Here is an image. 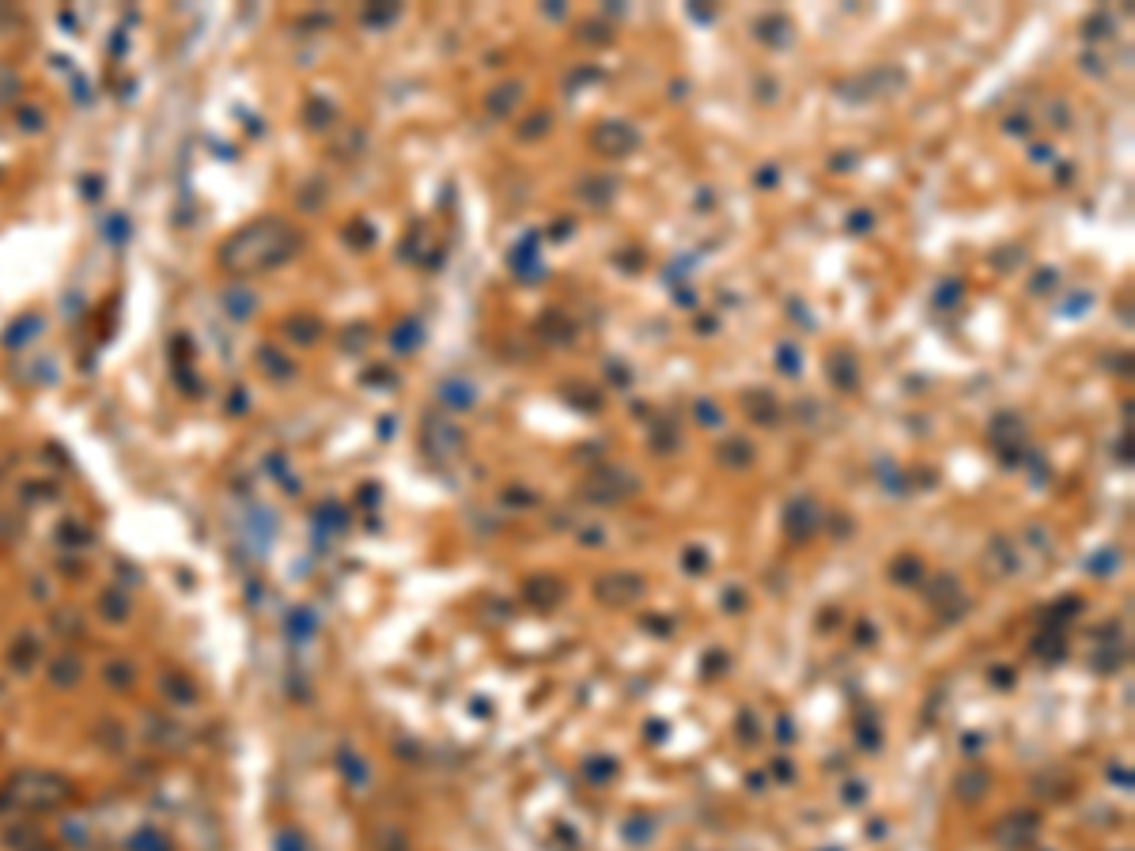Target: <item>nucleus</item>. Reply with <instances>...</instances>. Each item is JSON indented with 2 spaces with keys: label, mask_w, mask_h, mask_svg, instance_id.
Here are the masks:
<instances>
[{
  "label": "nucleus",
  "mask_w": 1135,
  "mask_h": 851,
  "mask_svg": "<svg viewBox=\"0 0 1135 851\" xmlns=\"http://www.w3.org/2000/svg\"><path fill=\"white\" fill-rule=\"evenodd\" d=\"M515 99H519V87H515V84H503V87H496V92L484 99V102H489L492 114H508V106H511Z\"/></svg>",
  "instance_id": "2"
},
{
  "label": "nucleus",
  "mask_w": 1135,
  "mask_h": 851,
  "mask_svg": "<svg viewBox=\"0 0 1135 851\" xmlns=\"http://www.w3.org/2000/svg\"><path fill=\"white\" fill-rule=\"evenodd\" d=\"M594 144L599 148H606V155H614V159H621V155H628L636 148V133L628 129L625 121H606L599 133H594Z\"/></svg>",
  "instance_id": "1"
}]
</instances>
